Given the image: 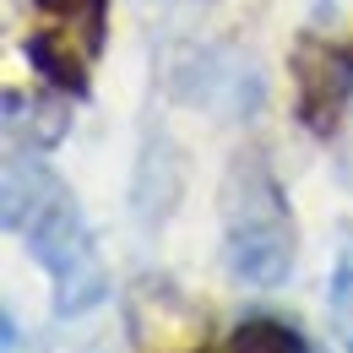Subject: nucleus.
<instances>
[{
  "instance_id": "f257e3e1",
  "label": "nucleus",
  "mask_w": 353,
  "mask_h": 353,
  "mask_svg": "<svg viewBox=\"0 0 353 353\" xmlns=\"http://www.w3.org/2000/svg\"><path fill=\"white\" fill-rule=\"evenodd\" d=\"M6 228L33 250V261L54 283V315H82L109 299V272L88 234L77 196L49 174L39 158L11 152L6 158Z\"/></svg>"
},
{
  "instance_id": "f03ea898",
  "label": "nucleus",
  "mask_w": 353,
  "mask_h": 353,
  "mask_svg": "<svg viewBox=\"0 0 353 353\" xmlns=\"http://www.w3.org/2000/svg\"><path fill=\"white\" fill-rule=\"evenodd\" d=\"M294 212L261 152H239L223 174V261L250 288H277L294 272Z\"/></svg>"
},
{
  "instance_id": "7ed1b4c3",
  "label": "nucleus",
  "mask_w": 353,
  "mask_h": 353,
  "mask_svg": "<svg viewBox=\"0 0 353 353\" xmlns=\"http://www.w3.org/2000/svg\"><path fill=\"white\" fill-rule=\"evenodd\" d=\"M294 92H299V120L315 136H326L343 120V103L353 92V54L321 44V39H299V49H294Z\"/></svg>"
},
{
  "instance_id": "20e7f679",
  "label": "nucleus",
  "mask_w": 353,
  "mask_h": 353,
  "mask_svg": "<svg viewBox=\"0 0 353 353\" xmlns=\"http://www.w3.org/2000/svg\"><path fill=\"white\" fill-rule=\"evenodd\" d=\"M174 88L185 103H201V109H218V114H245V109L261 103V71L239 49H201L190 60V71H179Z\"/></svg>"
},
{
  "instance_id": "39448f33",
  "label": "nucleus",
  "mask_w": 353,
  "mask_h": 353,
  "mask_svg": "<svg viewBox=\"0 0 353 353\" xmlns=\"http://www.w3.org/2000/svg\"><path fill=\"white\" fill-rule=\"evenodd\" d=\"M22 60L44 77L54 92H71V98H88V49H71L65 28H39L22 39Z\"/></svg>"
},
{
  "instance_id": "423d86ee",
  "label": "nucleus",
  "mask_w": 353,
  "mask_h": 353,
  "mask_svg": "<svg viewBox=\"0 0 353 353\" xmlns=\"http://www.w3.org/2000/svg\"><path fill=\"white\" fill-rule=\"evenodd\" d=\"M6 109H11L6 114V131H22L28 125V152H49V147H60V136L71 131V103L65 98H22V92H6Z\"/></svg>"
},
{
  "instance_id": "0eeeda50",
  "label": "nucleus",
  "mask_w": 353,
  "mask_h": 353,
  "mask_svg": "<svg viewBox=\"0 0 353 353\" xmlns=\"http://www.w3.org/2000/svg\"><path fill=\"white\" fill-rule=\"evenodd\" d=\"M49 22H60L65 33H77L88 54L103 49V28H109V0H33Z\"/></svg>"
},
{
  "instance_id": "6e6552de",
  "label": "nucleus",
  "mask_w": 353,
  "mask_h": 353,
  "mask_svg": "<svg viewBox=\"0 0 353 353\" xmlns=\"http://www.w3.org/2000/svg\"><path fill=\"white\" fill-rule=\"evenodd\" d=\"M228 353H310V343L288 326V321H239L234 337H228Z\"/></svg>"
},
{
  "instance_id": "1a4fd4ad",
  "label": "nucleus",
  "mask_w": 353,
  "mask_h": 353,
  "mask_svg": "<svg viewBox=\"0 0 353 353\" xmlns=\"http://www.w3.org/2000/svg\"><path fill=\"white\" fill-rule=\"evenodd\" d=\"M326 321H332V337H337V348L353 353V245L337 256V266H332V288H326Z\"/></svg>"
}]
</instances>
